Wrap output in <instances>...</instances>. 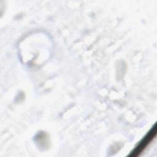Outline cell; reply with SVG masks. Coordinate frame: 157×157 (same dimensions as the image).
I'll use <instances>...</instances> for the list:
<instances>
[{"label": "cell", "mask_w": 157, "mask_h": 157, "mask_svg": "<svg viewBox=\"0 0 157 157\" xmlns=\"http://www.w3.org/2000/svg\"><path fill=\"white\" fill-rule=\"evenodd\" d=\"M156 132V125L148 132V133L144 137L142 141L139 144L136 148L131 152L130 156H139L148 145V144L151 142V140L155 138Z\"/></svg>", "instance_id": "6da1fadb"}]
</instances>
